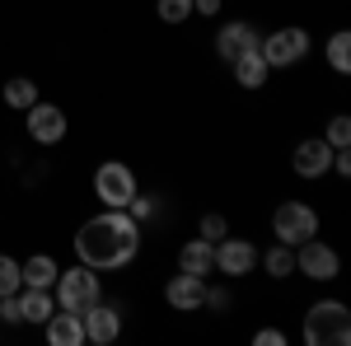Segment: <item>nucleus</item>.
Wrapping results in <instances>:
<instances>
[{"label":"nucleus","mask_w":351,"mask_h":346,"mask_svg":"<svg viewBox=\"0 0 351 346\" xmlns=\"http://www.w3.org/2000/svg\"><path fill=\"white\" fill-rule=\"evenodd\" d=\"M43 328H47V342L52 346H84V319L75 309H52Z\"/></svg>","instance_id":"14"},{"label":"nucleus","mask_w":351,"mask_h":346,"mask_svg":"<svg viewBox=\"0 0 351 346\" xmlns=\"http://www.w3.org/2000/svg\"><path fill=\"white\" fill-rule=\"evenodd\" d=\"M52 309H56L52 291H38V286H24V291H19V319L24 323H47Z\"/></svg>","instance_id":"17"},{"label":"nucleus","mask_w":351,"mask_h":346,"mask_svg":"<svg viewBox=\"0 0 351 346\" xmlns=\"http://www.w3.org/2000/svg\"><path fill=\"white\" fill-rule=\"evenodd\" d=\"M192 14H220V0H192Z\"/></svg>","instance_id":"29"},{"label":"nucleus","mask_w":351,"mask_h":346,"mask_svg":"<svg viewBox=\"0 0 351 346\" xmlns=\"http://www.w3.org/2000/svg\"><path fill=\"white\" fill-rule=\"evenodd\" d=\"M211 267H216V243L211 239H188L178 248V271H192V276H211Z\"/></svg>","instance_id":"15"},{"label":"nucleus","mask_w":351,"mask_h":346,"mask_svg":"<svg viewBox=\"0 0 351 346\" xmlns=\"http://www.w3.org/2000/svg\"><path fill=\"white\" fill-rule=\"evenodd\" d=\"M206 304H211L216 314H225V309H230V295L225 291H206Z\"/></svg>","instance_id":"28"},{"label":"nucleus","mask_w":351,"mask_h":346,"mask_svg":"<svg viewBox=\"0 0 351 346\" xmlns=\"http://www.w3.org/2000/svg\"><path fill=\"white\" fill-rule=\"evenodd\" d=\"M271 234H276V243H304L319 234V211L314 206H304V201H281L276 206V215H271Z\"/></svg>","instance_id":"5"},{"label":"nucleus","mask_w":351,"mask_h":346,"mask_svg":"<svg viewBox=\"0 0 351 346\" xmlns=\"http://www.w3.org/2000/svg\"><path fill=\"white\" fill-rule=\"evenodd\" d=\"M324 140H328V145H332V150H347V145H351V117H347V112H337V117L328 122Z\"/></svg>","instance_id":"23"},{"label":"nucleus","mask_w":351,"mask_h":346,"mask_svg":"<svg viewBox=\"0 0 351 346\" xmlns=\"http://www.w3.org/2000/svg\"><path fill=\"white\" fill-rule=\"evenodd\" d=\"M155 211H160V201H155V197H141V192H136L132 201H127V215H132V220H150Z\"/></svg>","instance_id":"26"},{"label":"nucleus","mask_w":351,"mask_h":346,"mask_svg":"<svg viewBox=\"0 0 351 346\" xmlns=\"http://www.w3.org/2000/svg\"><path fill=\"white\" fill-rule=\"evenodd\" d=\"M94 197H99L108 211H127V201L136 197V173H132V164H122V160L99 164V173H94Z\"/></svg>","instance_id":"4"},{"label":"nucleus","mask_w":351,"mask_h":346,"mask_svg":"<svg viewBox=\"0 0 351 346\" xmlns=\"http://www.w3.org/2000/svg\"><path fill=\"white\" fill-rule=\"evenodd\" d=\"M258 42H263V38H258V28L243 24V19H234V24H225L216 33V56H220V61H234V56L253 52Z\"/></svg>","instance_id":"12"},{"label":"nucleus","mask_w":351,"mask_h":346,"mask_svg":"<svg viewBox=\"0 0 351 346\" xmlns=\"http://www.w3.org/2000/svg\"><path fill=\"white\" fill-rule=\"evenodd\" d=\"M5 103H10V108H19V112H28V108L38 103V84L24 80V75H14V80L5 84Z\"/></svg>","instance_id":"21"},{"label":"nucleus","mask_w":351,"mask_h":346,"mask_svg":"<svg viewBox=\"0 0 351 346\" xmlns=\"http://www.w3.org/2000/svg\"><path fill=\"white\" fill-rule=\"evenodd\" d=\"M253 342H258V346H286V332H281V328H258Z\"/></svg>","instance_id":"27"},{"label":"nucleus","mask_w":351,"mask_h":346,"mask_svg":"<svg viewBox=\"0 0 351 346\" xmlns=\"http://www.w3.org/2000/svg\"><path fill=\"white\" fill-rule=\"evenodd\" d=\"M14 291H24V271H19L14 258H5V253H0V299H5V295H14Z\"/></svg>","instance_id":"22"},{"label":"nucleus","mask_w":351,"mask_h":346,"mask_svg":"<svg viewBox=\"0 0 351 346\" xmlns=\"http://www.w3.org/2000/svg\"><path fill=\"white\" fill-rule=\"evenodd\" d=\"M295 173L300 178H324L328 164H332V145H328L324 136H314V140H300L295 145Z\"/></svg>","instance_id":"13"},{"label":"nucleus","mask_w":351,"mask_h":346,"mask_svg":"<svg viewBox=\"0 0 351 346\" xmlns=\"http://www.w3.org/2000/svg\"><path fill=\"white\" fill-rule=\"evenodd\" d=\"M141 253V220H132L127 211H104L94 220H84L75 234V258L94 271H117V267L136 262Z\"/></svg>","instance_id":"1"},{"label":"nucleus","mask_w":351,"mask_h":346,"mask_svg":"<svg viewBox=\"0 0 351 346\" xmlns=\"http://www.w3.org/2000/svg\"><path fill=\"white\" fill-rule=\"evenodd\" d=\"M80 319H84V342L108 346V342H117V337H122V314H117L112 304H104V299H99V304H89Z\"/></svg>","instance_id":"9"},{"label":"nucleus","mask_w":351,"mask_h":346,"mask_svg":"<svg viewBox=\"0 0 351 346\" xmlns=\"http://www.w3.org/2000/svg\"><path fill=\"white\" fill-rule=\"evenodd\" d=\"M56 299H61V309H75V314H84L89 304H99L104 299V286H99V271L94 267H71V271H61L56 276Z\"/></svg>","instance_id":"3"},{"label":"nucleus","mask_w":351,"mask_h":346,"mask_svg":"<svg viewBox=\"0 0 351 346\" xmlns=\"http://www.w3.org/2000/svg\"><path fill=\"white\" fill-rule=\"evenodd\" d=\"M258 52L267 61V71H281V66H300L309 56V33L304 28H276L258 42Z\"/></svg>","instance_id":"6"},{"label":"nucleus","mask_w":351,"mask_h":346,"mask_svg":"<svg viewBox=\"0 0 351 346\" xmlns=\"http://www.w3.org/2000/svg\"><path fill=\"white\" fill-rule=\"evenodd\" d=\"M304 342L309 346H347L351 342V314L342 299H319L304 314Z\"/></svg>","instance_id":"2"},{"label":"nucleus","mask_w":351,"mask_h":346,"mask_svg":"<svg viewBox=\"0 0 351 346\" xmlns=\"http://www.w3.org/2000/svg\"><path fill=\"white\" fill-rule=\"evenodd\" d=\"M164 299L178 309V314H192L206 304V276H192V271H178L169 286H164Z\"/></svg>","instance_id":"11"},{"label":"nucleus","mask_w":351,"mask_h":346,"mask_svg":"<svg viewBox=\"0 0 351 346\" xmlns=\"http://www.w3.org/2000/svg\"><path fill=\"white\" fill-rule=\"evenodd\" d=\"M234 66V80H239V89H263L267 84V61H263V52L253 47V52H243L230 61Z\"/></svg>","instance_id":"16"},{"label":"nucleus","mask_w":351,"mask_h":346,"mask_svg":"<svg viewBox=\"0 0 351 346\" xmlns=\"http://www.w3.org/2000/svg\"><path fill=\"white\" fill-rule=\"evenodd\" d=\"M19 271H24V286H38V291H52L56 276H61V267H56L47 253H33L28 262H19Z\"/></svg>","instance_id":"18"},{"label":"nucleus","mask_w":351,"mask_h":346,"mask_svg":"<svg viewBox=\"0 0 351 346\" xmlns=\"http://www.w3.org/2000/svg\"><path fill=\"white\" fill-rule=\"evenodd\" d=\"M258 267V248L248 239H216V271H225V276H248Z\"/></svg>","instance_id":"10"},{"label":"nucleus","mask_w":351,"mask_h":346,"mask_svg":"<svg viewBox=\"0 0 351 346\" xmlns=\"http://www.w3.org/2000/svg\"><path fill=\"white\" fill-rule=\"evenodd\" d=\"M258 262H263V271H267L271 281H286L295 271V253H291V243H276L267 258H258Z\"/></svg>","instance_id":"19"},{"label":"nucleus","mask_w":351,"mask_h":346,"mask_svg":"<svg viewBox=\"0 0 351 346\" xmlns=\"http://www.w3.org/2000/svg\"><path fill=\"white\" fill-rule=\"evenodd\" d=\"M28 136H33L38 145H61V140H66V112L56 103H43V99H38V103L28 108Z\"/></svg>","instance_id":"8"},{"label":"nucleus","mask_w":351,"mask_h":346,"mask_svg":"<svg viewBox=\"0 0 351 346\" xmlns=\"http://www.w3.org/2000/svg\"><path fill=\"white\" fill-rule=\"evenodd\" d=\"M328 66H332L337 75H347V71H351V33H347V28H337V33L328 38Z\"/></svg>","instance_id":"20"},{"label":"nucleus","mask_w":351,"mask_h":346,"mask_svg":"<svg viewBox=\"0 0 351 346\" xmlns=\"http://www.w3.org/2000/svg\"><path fill=\"white\" fill-rule=\"evenodd\" d=\"M295 271L300 276H309V281H337V271H342V258H337V248H328L319 234L314 239L295 243Z\"/></svg>","instance_id":"7"},{"label":"nucleus","mask_w":351,"mask_h":346,"mask_svg":"<svg viewBox=\"0 0 351 346\" xmlns=\"http://www.w3.org/2000/svg\"><path fill=\"white\" fill-rule=\"evenodd\" d=\"M197 234H202V239H225V234H230V225H225V215H202V225H197Z\"/></svg>","instance_id":"25"},{"label":"nucleus","mask_w":351,"mask_h":346,"mask_svg":"<svg viewBox=\"0 0 351 346\" xmlns=\"http://www.w3.org/2000/svg\"><path fill=\"white\" fill-rule=\"evenodd\" d=\"M155 14L164 24H183V19H192V0H155Z\"/></svg>","instance_id":"24"}]
</instances>
